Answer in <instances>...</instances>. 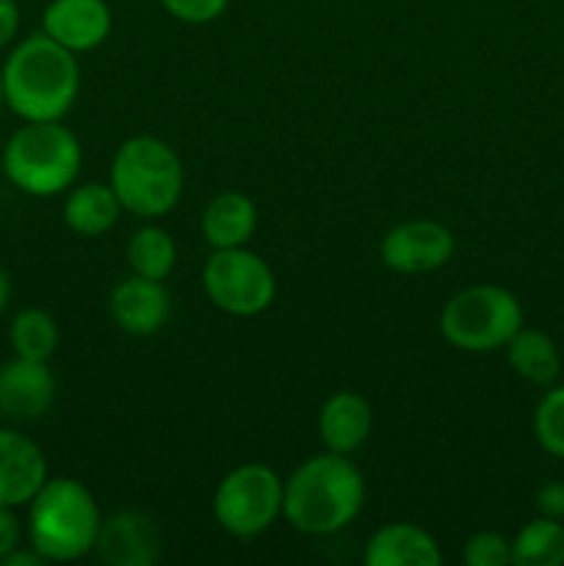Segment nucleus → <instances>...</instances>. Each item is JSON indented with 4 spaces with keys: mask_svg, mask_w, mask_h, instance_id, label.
I'll list each match as a JSON object with an SVG mask.
<instances>
[{
    "mask_svg": "<svg viewBox=\"0 0 564 566\" xmlns=\"http://www.w3.org/2000/svg\"><path fill=\"white\" fill-rule=\"evenodd\" d=\"M48 481L44 453L31 437L0 429V506H25Z\"/></svg>",
    "mask_w": 564,
    "mask_h": 566,
    "instance_id": "nucleus-14",
    "label": "nucleus"
},
{
    "mask_svg": "<svg viewBox=\"0 0 564 566\" xmlns=\"http://www.w3.org/2000/svg\"><path fill=\"white\" fill-rule=\"evenodd\" d=\"M368 566H440L442 553L429 531L412 523L382 525L365 545Z\"/></svg>",
    "mask_w": 564,
    "mask_h": 566,
    "instance_id": "nucleus-16",
    "label": "nucleus"
},
{
    "mask_svg": "<svg viewBox=\"0 0 564 566\" xmlns=\"http://www.w3.org/2000/svg\"><path fill=\"white\" fill-rule=\"evenodd\" d=\"M160 528L144 512H116L100 523L94 556L108 566H153L160 558Z\"/></svg>",
    "mask_w": 564,
    "mask_h": 566,
    "instance_id": "nucleus-10",
    "label": "nucleus"
},
{
    "mask_svg": "<svg viewBox=\"0 0 564 566\" xmlns=\"http://www.w3.org/2000/svg\"><path fill=\"white\" fill-rule=\"evenodd\" d=\"M258 230V208L241 191H221L202 213V235L213 249L247 247Z\"/></svg>",
    "mask_w": 564,
    "mask_h": 566,
    "instance_id": "nucleus-17",
    "label": "nucleus"
},
{
    "mask_svg": "<svg viewBox=\"0 0 564 566\" xmlns=\"http://www.w3.org/2000/svg\"><path fill=\"white\" fill-rule=\"evenodd\" d=\"M512 564L518 566H562L564 523L553 517L531 520L512 542Z\"/></svg>",
    "mask_w": 564,
    "mask_h": 566,
    "instance_id": "nucleus-20",
    "label": "nucleus"
},
{
    "mask_svg": "<svg viewBox=\"0 0 564 566\" xmlns=\"http://www.w3.org/2000/svg\"><path fill=\"white\" fill-rule=\"evenodd\" d=\"M282 514V479L265 464H241L216 486L213 517L238 539L263 534Z\"/></svg>",
    "mask_w": 564,
    "mask_h": 566,
    "instance_id": "nucleus-7",
    "label": "nucleus"
},
{
    "mask_svg": "<svg viewBox=\"0 0 564 566\" xmlns=\"http://www.w3.org/2000/svg\"><path fill=\"white\" fill-rule=\"evenodd\" d=\"M374 429V409L365 396L354 390H341L324 401L318 412V434L326 451L354 453L365 446Z\"/></svg>",
    "mask_w": 564,
    "mask_h": 566,
    "instance_id": "nucleus-15",
    "label": "nucleus"
},
{
    "mask_svg": "<svg viewBox=\"0 0 564 566\" xmlns=\"http://www.w3.org/2000/svg\"><path fill=\"white\" fill-rule=\"evenodd\" d=\"M20 31V9L17 0H0V50L11 44V39Z\"/></svg>",
    "mask_w": 564,
    "mask_h": 566,
    "instance_id": "nucleus-28",
    "label": "nucleus"
},
{
    "mask_svg": "<svg viewBox=\"0 0 564 566\" xmlns=\"http://www.w3.org/2000/svg\"><path fill=\"white\" fill-rule=\"evenodd\" d=\"M462 556L468 566H506L512 564V542L495 531H481L464 542Z\"/></svg>",
    "mask_w": 564,
    "mask_h": 566,
    "instance_id": "nucleus-24",
    "label": "nucleus"
},
{
    "mask_svg": "<svg viewBox=\"0 0 564 566\" xmlns=\"http://www.w3.org/2000/svg\"><path fill=\"white\" fill-rule=\"evenodd\" d=\"M108 310L122 332L147 337L164 329V324L169 321L171 296L160 280L133 274L111 291Z\"/></svg>",
    "mask_w": 564,
    "mask_h": 566,
    "instance_id": "nucleus-12",
    "label": "nucleus"
},
{
    "mask_svg": "<svg viewBox=\"0 0 564 566\" xmlns=\"http://www.w3.org/2000/svg\"><path fill=\"white\" fill-rule=\"evenodd\" d=\"M6 105V94H3V70H0V108Z\"/></svg>",
    "mask_w": 564,
    "mask_h": 566,
    "instance_id": "nucleus-31",
    "label": "nucleus"
},
{
    "mask_svg": "<svg viewBox=\"0 0 564 566\" xmlns=\"http://www.w3.org/2000/svg\"><path fill=\"white\" fill-rule=\"evenodd\" d=\"M523 326V307L501 285H470L446 302L440 332L453 348L470 354L498 352Z\"/></svg>",
    "mask_w": 564,
    "mask_h": 566,
    "instance_id": "nucleus-6",
    "label": "nucleus"
},
{
    "mask_svg": "<svg viewBox=\"0 0 564 566\" xmlns=\"http://www.w3.org/2000/svg\"><path fill=\"white\" fill-rule=\"evenodd\" d=\"M44 564V558L39 556L36 551H22V547H17V551H11L9 556L0 558V566H39Z\"/></svg>",
    "mask_w": 564,
    "mask_h": 566,
    "instance_id": "nucleus-29",
    "label": "nucleus"
},
{
    "mask_svg": "<svg viewBox=\"0 0 564 566\" xmlns=\"http://www.w3.org/2000/svg\"><path fill=\"white\" fill-rule=\"evenodd\" d=\"M536 442L551 457L564 459V385L545 392L534 415Z\"/></svg>",
    "mask_w": 564,
    "mask_h": 566,
    "instance_id": "nucleus-23",
    "label": "nucleus"
},
{
    "mask_svg": "<svg viewBox=\"0 0 564 566\" xmlns=\"http://www.w3.org/2000/svg\"><path fill=\"white\" fill-rule=\"evenodd\" d=\"M202 285L213 307L236 318H252L271 307L276 280L269 263L249 249H213L202 269Z\"/></svg>",
    "mask_w": 564,
    "mask_h": 566,
    "instance_id": "nucleus-8",
    "label": "nucleus"
},
{
    "mask_svg": "<svg viewBox=\"0 0 564 566\" xmlns=\"http://www.w3.org/2000/svg\"><path fill=\"white\" fill-rule=\"evenodd\" d=\"M536 509L542 512V517L564 520V484L551 481V484L540 486V492H536Z\"/></svg>",
    "mask_w": 564,
    "mask_h": 566,
    "instance_id": "nucleus-26",
    "label": "nucleus"
},
{
    "mask_svg": "<svg viewBox=\"0 0 564 566\" xmlns=\"http://www.w3.org/2000/svg\"><path fill=\"white\" fill-rule=\"evenodd\" d=\"M127 263L133 274L164 282L177 263V247L164 227H142L127 243Z\"/></svg>",
    "mask_w": 564,
    "mask_h": 566,
    "instance_id": "nucleus-22",
    "label": "nucleus"
},
{
    "mask_svg": "<svg viewBox=\"0 0 564 566\" xmlns=\"http://www.w3.org/2000/svg\"><path fill=\"white\" fill-rule=\"evenodd\" d=\"M365 503V479L343 453H321L299 464L282 484V517L307 536L346 528Z\"/></svg>",
    "mask_w": 564,
    "mask_h": 566,
    "instance_id": "nucleus-1",
    "label": "nucleus"
},
{
    "mask_svg": "<svg viewBox=\"0 0 564 566\" xmlns=\"http://www.w3.org/2000/svg\"><path fill=\"white\" fill-rule=\"evenodd\" d=\"M55 401V379L48 363L14 357L0 365V415L14 423L44 418Z\"/></svg>",
    "mask_w": 564,
    "mask_h": 566,
    "instance_id": "nucleus-11",
    "label": "nucleus"
},
{
    "mask_svg": "<svg viewBox=\"0 0 564 566\" xmlns=\"http://www.w3.org/2000/svg\"><path fill=\"white\" fill-rule=\"evenodd\" d=\"M506 354L514 374L523 376L531 385L551 387L562 374V357H558L556 343L540 329L520 326L518 335L506 343Z\"/></svg>",
    "mask_w": 564,
    "mask_h": 566,
    "instance_id": "nucleus-19",
    "label": "nucleus"
},
{
    "mask_svg": "<svg viewBox=\"0 0 564 566\" xmlns=\"http://www.w3.org/2000/svg\"><path fill=\"white\" fill-rule=\"evenodd\" d=\"M9 340L14 348V357L36 359V363H48L59 348V324L50 313L36 307H28L17 313V318L9 326Z\"/></svg>",
    "mask_w": 564,
    "mask_h": 566,
    "instance_id": "nucleus-21",
    "label": "nucleus"
},
{
    "mask_svg": "<svg viewBox=\"0 0 564 566\" xmlns=\"http://www.w3.org/2000/svg\"><path fill=\"white\" fill-rule=\"evenodd\" d=\"M122 202L111 182H83L72 188L64 202V221L72 232L83 238H97L116 224L122 213Z\"/></svg>",
    "mask_w": 564,
    "mask_h": 566,
    "instance_id": "nucleus-18",
    "label": "nucleus"
},
{
    "mask_svg": "<svg viewBox=\"0 0 564 566\" xmlns=\"http://www.w3.org/2000/svg\"><path fill=\"white\" fill-rule=\"evenodd\" d=\"M50 39L72 53L100 48L111 33V9L105 0H53L42 14Z\"/></svg>",
    "mask_w": 564,
    "mask_h": 566,
    "instance_id": "nucleus-13",
    "label": "nucleus"
},
{
    "mask_svg": "<svg viewBox=\"0 0 564 566\" xmlns=\"http://www.w3.org/2000/svg\"><path fill=\"white\" fill-rule=\"evenodd\" d=\"M11 298V280H9V271L0 265V313L6 310V304H9Z\"/></svg>",
    "mask_w": 564,
    "mask_h": 566,
    "instance_id": "nucleus-30",
    "label": "nucleus"
},
{
    "mask_svg": "<svg viewBox=\"0 0 564 566\" xmlns=\"http://www.w3.org/2000/svg\"><path fill=\"white\" fill-rule=\"evenodd\" d=\"M160 6L186 25H205L224 14L227 0H160Z\"/></svg>",
    "mask_w": 564,
    "mask_h": 566,
    "instance_id": "nucleus-25",
    "label": "nucleus"
},
{
    "mask_svg": "<svg viewBox=\"0 0 564 566\" xmlns=\"http://www.w3.org/2000/svg\"><path fill=\"white\" fill-rule=\"evenodd\" d=\"M0 70L6 105L25 122H61L81 88L75 53L44 31L22 39Z\"/></svg>",
    "mask_w": 564,
    "mask_h": 566,
    "instance_id": "nucleus-2",
    "label": "nucleus"
},
{
    "mask_svg": "<svg viewBox=\"0 0 564 566\" xmlns=\"http://www.w3.org/2000/svg\"><path fill=\"white\" fill-rule=\"evenodd\" d=\"M20 536H22V528L14 509L0 506V558H6L11 551L20 547Z\"/></svg>",
    "mask_w": 564,
    "mask_h": 566,
    "instance_id": "nucleus-27",
    "label": "nucleus"
},
{
    "mask_svg": "<svg viewBox=\"0 0 564 566\" xmlns=\"http://www.w3.org/2000/svg\"><path fill=\"white\" fill-rule=\"evenodd\" d=\"M83 153L75 133L59 122H25L6 142L3 171L28 197H55L75 182Z\"/></svg>",
    "mask_w": 564,
    "mask_h": 566,
    "instance_id": "nucleus-4",
    "label": "nucleus"
},
{
    "mask_svg": "<svg viewBox=\"0 0 564 566\" xmlns=\"http://www.w3.org/2000/svg\"><path fill=\"white\" fill-rule=\"evenodd\" d=\"M111 188L127 213L158 219L180 202L182 164L164 138H127L111 164Z\"/></svg>",
    "mask_w": 564,
    "mask_h": 566,
    "instance_id": "nucleus-5",
    "label": "nucleus"
},
{
    "mask_svg": "<svg viewBox=\"0 0 564 566\" xmlns=\"http://www.w3.org/2000/svg\"><path fill=\"white\" fill-rule=\"evenodd\" d=\"M453 235L431 219L404 221L382 241V263L396 274H429L453 258Z\"/></svg>",
    "mask_w": 564,
    "mask_h": 566,
    "instance_id": "nucleus-9",
    "label": "nucleus"
},
{
    "mask_svg": "<svg viewBox=\"0 0 564 566\" xmlns=\"http://www.w3.org/2000/svg\"><path fill=\"white\" fill-rule=\"evenodd\" d=\"M28 506V542L44 562H77L94 551L103 517L81 481L48 479Z\"/></svg>",
    "mask_w": 564,
    "mask_h": 566,
    "instance_id": "nucleus-3",
    "label": "nucleus"
}]
</instances>
